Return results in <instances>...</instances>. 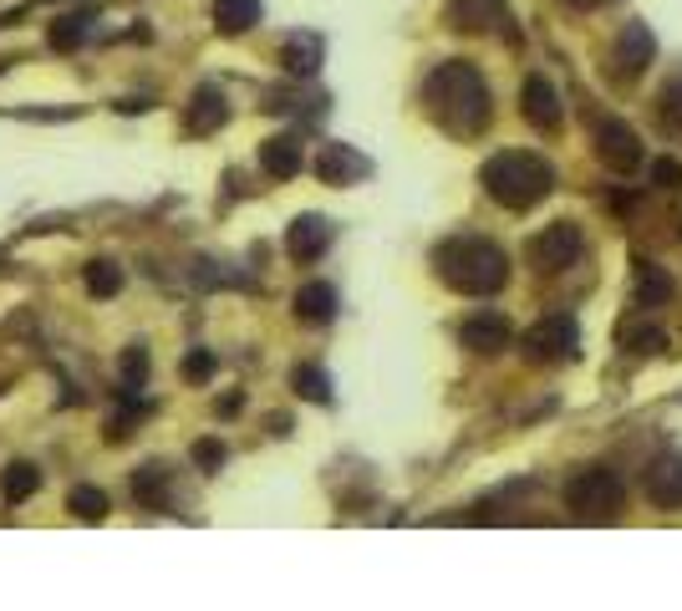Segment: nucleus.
Returning <instances> with one entry per match:
<instances>
[{"label":"nucleus","instance_id":"obj_1","mask_svg":"<svg viewBox=\"0 0 682 611\" xmlns=\"http://www.w3.org/2000/svg\"><path fill=\"white\" fill-rule=\"evenodd\" d=\"M423 107L428 118L454 138H479L494 118V97L490 82L474 61H438L423 82Z\"/></svg>","mask_w":682,"mask_h":611},{"label":"nucleus","instance_id":"obj_2","mask_svg":"<svg viewBox=\"0 0 682 611\" xmlns=\"http://www.w3.org/2000/svg\"><path fill=\"white\" fill-rule=\"evenodd\" d=\"M433 270L459 296H499L509 285V255L484 235H454L433 250Z\"/></svg>","mask_w":682,"mask_h":611},{"label":"nucleus","instance_id":"obj_3","mask_svg":"<svg viewBox=\"0 0 682 611\" xmlns=\"http://www.w3.org/2000/svg\"><path fill=\"white\" fill-rule=\"evenodd\" d=\"M479 184H484V195L499 209L525 214V209H534L555 189V168H550V158H540L530 149H505L479 168Z\"/></svg>","mask_w":682,"mask_h":611},{"label":"nucleus","instance_id":"obj_4","mask_svg":"<svg viewBox=\"0 0 682 611\" xmlns=\"http://www.w3.org/2000/svg\"><path fill=\"white\" fill-rule=\"evenodd\" d=\"M565 509H571V520L580 525H611L622 520L626 509V484L622 474H611V469H580L571 484H565Z\"/></svg>","mask_w":682,"mask_h":611},{"label":"nucleus","instance_id":"obj_5","mask_svg":"<svg viewBox=\"0 0 682 611\" xmlns=\"http://www.w3.org/2000/svg\"><path fill=\"white\" fill-rule=\"evenodd\" d=\"M591 143H596V158H601L611 174H637L642 158H647L637 128L622 122V118H596L591 122Z\"/></svg>","mask_w":682,"mask_h":611},{"label":"nucleus","instance_id":"obj_6","mask_svg":"<svg viewBox=\"0 0 682 611\" xmlns=\"http://www.w3.org/2000/svg\"><path fill=\"white\" fill-rule=\"evenodd\" d=\"M580 255H586V235H580V224H571V220L545 224V230L530 239V266L545 270V275L550 270L580 266Z\"/></svg>","mask_w":682,"mask_h":611},{"label":"nucleus","instance_id":"obj_7","mask_svg":"<svg viewBox=\"0 0 682 611\" xmlns=\"http://www.w3.org/2000/svg\"><path fill=\"white\" fill-rule=\"evenodd\" d=\"M519 346H525V357L530 362H571L580 352L576 316H545V321H534Z\"/></svg>","mask_w":682,"mask_h":611},{"label":"nucleus","instance_id":"obj_8","mask_svg":"<svg viewBox=\"0 0 682 611\" xmlns=\"http://www.w3.org/2000/svg\"><path fill=\"white\" fill-rule=\"evenodd\" d=\"M657 57V36L647 21H626L616 46H611V82H637Z\"/></svg>","mask_w":682,"mask_h":611},{"label":"nucleus","instance_id":"obj_9","mask_svg":"<svg viewBox=\"0 0 682 611\" xmlns=\"http://www.w3.org/2000/svg\"><path fill=\"white\" fill-rule=\"evenodd\" d=\"M448 26L454 31H499L509 42H519V31L509 26V5L505 0H448Z\"/></svg>","mask_w":682,"mask_h":611},{"label":"nucleus","instance_id":"obj_10","mask_svg":"<svg viewBox=\"0 0 682 611\" xmlns=\"http://www.w3.org/2000/svg\"><path fill=\"white\" fill-rule=\"evenodd\" d=\"M519 113H525V122L530 128H540V133H555L565 122V107H561V92H555V82L550 77H525V92H519Z\"/></svg>","mask_w":682,"mask_h":611},{"label":"nucleus","instance_id":"obj_11","mask_svg":"<svg viewBox=\"0 0 682 611\" xmlns=\"http://www.w3.org/2000/svg\"><path fill=\"white\" fill-rule=\"evenodd\" d=\"M224 122H230V97H224V87L220 82H199L189 107H184V128H189L193 138H209V133H220Z\"/></svg>","mask_w":682,"mask_h":611},{"label":"nucleus","instance_id":"obj_12","mask_svg":"<svg viewBox=\"0 0 682 611\" xmlns=\"http://www.w3.org/2000/svg\"><path fill=\"white\" fill-rule=\"evenodd\" d=\"M331 220L327 214H296L291 220V230H285V250H291V260H301V266H311V260H321V255L331 250Z\"/></svg>","mask_w":682,"mask_h":611},{"label":"nucleus","instance_id":"obj_13","mask_svg":"<svg viewBox=\"0 0 682 611\" xmlns=\"http://www.w3.org/2000/svg\"><path fill=\"white\" fill-rule=\"evenodd\" d=\"M459 342L469 346V352H479V357H494V352H505V346L515 342V327H509V316H499V312H474L459 327Z\"/></svg>","mask_w":682,"mask_h":611},{"label":"nucleus","instance_id":"obj_14","mask_svg":"<svg viewBox=\"0 0 682 611\" xmlns=\"http://www.w3.org/2000/svg\"><path fill=\"white\" fill-rule=\"evenodd\" d=\"M642 494L657 509H682V454H657L642 474Z\"/></svg>","mask_w":682,"mask_h":611},{"label":"nucleus","instance_id":"obj_15","mask_svg":"<svg viewBox=\"0 0 682 611\" xmlns=\"http://www.w3.org/2000/svg\"><path fill=\"white\" fill-rule=\"evenodd\" d=\"M372 174V158L367 153H356L352 143H327V149L316 153V179L321 184H362Z\"/></svg>","mask_w":682,"mask_h":611},{"label":"nucleus","instance_id":"obj_16","mask_svg":"<svg viewBox=\"0 0 682 611\" xmlns=\"http://www.w3.org/2000/svg\"><path fill=\"white\" fill-rule=\"evenodd\" d=\"M321 57H327V46H321V36H311V31H296V36H285V46H281V67L291 77H316L321 72Z\"/></svg>","mask_w":682,"mask_h":611},{"label":"nucleus","instance_id":"obj_17","mask_svg":"<svg viewBox=\"0 0 682 611\" xmlns=\"http://www.w3.org/2000/svg\"><path fill=\"white\" fill-rule=\"evenodd\" d=\"M301 164H306V153H301V138L296 133H281L260 143V168H266L270 179H296Z\"/></svg>","mask_w":682,"mask_h":611},{"label":"nucleus","instance_id":"obj_18","mask_svg":"<svg viewBox=\"0 0 682 611\" xmlns=\"http://www.w3.org/2000/svg\"><path fill=\"white\" fill-rule=\"evenodd\" d=\"M632 296H637L642 312L668 306L672 301V275L662 266H652V260H637V270H632Z\"/></svg>","mask_w":682,"mask_h":611},{"label":"nucleus","instance_id":"obj_19","mask_svg":"<svg viewBox=\"0 0 682 611\" xmlns=\"http://www.w3.org/2000/svg\"><path fill=\"white\" fill-rule=\"evenodd\" d=\"M214 31L220 36H245L255 21H266V0H214Z\"/></svg>","mask_w":682,"mask_h":611},{"label":"nucleus","instance_id":"obj_20","mask_svg":"<svg viewBox=\"0 0 682 611\" xmlns=\"http://www.w3.org/2000/svg\"><path fill=\"white\" fill-rule=\"evenodd\" d=\"M331 316H337V285L327 281H311L296 291V321H306V327H327Z\"/></svg>","mask_w":682,"mask_h":611},{"label":"nucleus","instance_id":"obj_21","mask_svg":"<svg viewBox=\"0 0 682 611\" xmlns=\"http://www.w3.org/2000/svg\"><path fill=\"white\" fill-rule=\"evenodd\" d=\"M133 494L143 509H158V515H174V490H168V469L164 463H149L133 474Z\"/></svg>","mask_w":682,"mask_h":611},{"label":"nucleus","instance_id":"obj_22","mask_svg":"<svg viewBox=\"0 0 682 611\" xmlns=\"http://www.w3.org/2000/svg\"><path fill=\"white\" fill-rule=\"evenodd\" d=\"M67 509H72L82 525H97V520H107V494L97 490V484H77V490L67 494Z\"/></svg>","mask_w":682,"mask_h":611},{"label":"nucleus","instance_id":"obj_23","mask_svg":"<svg viewBox=\"0 0 682 611\" xmlns=\"http://www.w3.org/2000/svg\"><path fill=\"white\" fill-rule=\"evenodd\" d=\"M42 490V474H36V463H11V469H5V474H0V494H5V500H31V494Z\"/></svg>","mask_w":682,"mask_h":611},{"label":"nucleus","instance_id":"obj_24","mask_svg":"<svg viewBox=\"0 0 682 611\" xmlns=\"http://www.w3.org/2000/svg\"><path fill=\"white\" fill-rule=\"evenodd\" d=\"M87 31H92V15L77 11V15H61V21H51V36H46V42L57 46V51H77V46L87 42Z\"/></svg>","mask_w":682,"mask_h":611},{"label":"nucleus","instance_id":"obj_25","mask_svg":"<svg viewBox=\"0 0 682 611\" xmlns=\"http://www.w3.org/2000/svg\"><path fill=\"white\" fill-rule=\"evenodd\" d=\"M291 388H296V398H306V403H331V377L321 373V367H296L291 373Z\"/></svg>","mask_w":682,"mask_h":611},{"label":"nucleus","instance_id":"obj_26","mask_svg":"<svg viewBox=\"0 0 682 611\" xmlns=\"http://www.w3.org/2000/svg\"><path fill=\"white\" fill-rule=\"evenodd\" d=\"M87 291H92V296H118V291H122V270L118 266H113V260H92V266H87Z\"/></svg>","mask_w":682,"mask_h":611},{"label":"nucleus","instance_id":"obj_27","mask_svg":"<svg viewBox=\"0 0 682 611\" xmlns=\"http://www.w3.org/2000/svg\"><path fill=\"white\" fill-rule=\"evenodd\" d=\"M657 107H662V122H668V128H682V67L668 77V87H662Z\"/></svg>","mask_w":682,"mask_h":611},{"label":"nucleus","instance_id":"obj_28","mask_svg":"<svg viewBox=\"0 0 682 611\" xmlns=\"http://www.w3.org/2000/svg\"><path fill=\"white\" fill-rule=\"evenodd\" d=\"M149 377V346H128L122 352V388H143Z\"/></svg>","mask_w":682,"mask_h":611},{"label":"nucleus","instance_id":"obj_29","mask_svg":"<svg viewBox=\"0 0 682 611\" xmlns=\"http://www.w3.org/2000/svg\"><path fill=\"white\" fill-rule=\"evenodd\" d=\"M224 459H230V448H224L220 438H199V444H193V463H199L204 474H220Z\"/></svg>","mask_w":682,"mask_h":611},{"label":"nucleus","instance_id":"obj_30","mask_svg":"<svg viewBox=\"0 0 682 611\" xmlns=\"http://www.w3.org/2000/svg\"><path fill=\"white\" fill-rule=\"evenodd\" d=\"M214 367H220V357H214L209 346H193L189 362H184V377H189V383H209V377H214Z\"/></svg>","mask_w":682,"mask_h":611},{"label":"nucleus","instance_id":"obj_31","mask_svg":"<svg viewBox=\"0 0 682 611\" xmlns=\"http://www.w3.org/2000/svg\"><path fill=\"white\" fill-rule=\"evenodd\" d=\"M652 179L662 184V189H682V164H678V158H657V164H652Z\"/></svg>","mask_w":682,"mask_h":611},{"label":"nucleus","instance_id":"obj_32","mask_svg":"<svg viewBox=\"0 0 682 611\" xmlns=\"http://www.w3.org/2000/svg\"><path fill=\"white\" fill-rule=\"evenodd\" d=\"M565 5H576V11H601V5H611V0H565Z\"/></svg>","mask_w":682,"mask_h":611}]
</instances>
